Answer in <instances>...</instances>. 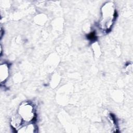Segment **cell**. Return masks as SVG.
<instances>
[{"mask_svg": "<svg viewBox=\"0 0 133 133\" xmlns=\"http://www.w3.org/2000/svg\"><path fill=\"white\" fill-rule=\"evenodd\" d=\"M8 66L7 64L5 63L3 64H2L1 65V82L2 83L3 81H5L8 75Z\"/></svg>", "mask_w": 133, "mask_h": 133, "instance_id": "277c9868", "label": "cell"}, {"mask_svg": "<svg viewBox=\"0 0 133 133\" xmlns=\"http://www.w3.org/2000/svg\"><path fill=\"white\" fill-rule=\"evenodd\" d=\"M17 132H34L36 131V128L34 124L31 123L30 124L21 126L18 128Z\"/></svg>", "mask_w": 133, "mask_h": 133, "instance_id": "3957f363", "label": "cell"}, {"mask_svg": "<svg viewBox=\"0 0 133 133\" xmlns=\"http://www.w3.org/2000/svg\"><path fill=\"white\" fill-rule=\"evenodd\" d=\"M116 17V11L114 4L111 2L105 3L101 8V18L100 25L102 30L108 32L111 29Z\"/></svg>", "mask_w": 133, "mask_h": 133, "instance_id": "6da1fadb", "label": "cell"}, {"mask_svg": "<svg viewBox=\"0 0 133 133\" xmlns=\"http://www.w3.org/2000/svg\"><path fill=\"white\" fill-rule=\"evenodd\" d=\"M18 114L21 116L23 121L26 122H33L36 118L34 107L30 103H22L19 107Z\"/></svg>", "mask_w": 133, "mask_h": 133, "instance_id": "7a4b0ae2", "label": "cell"}]
</instances>
